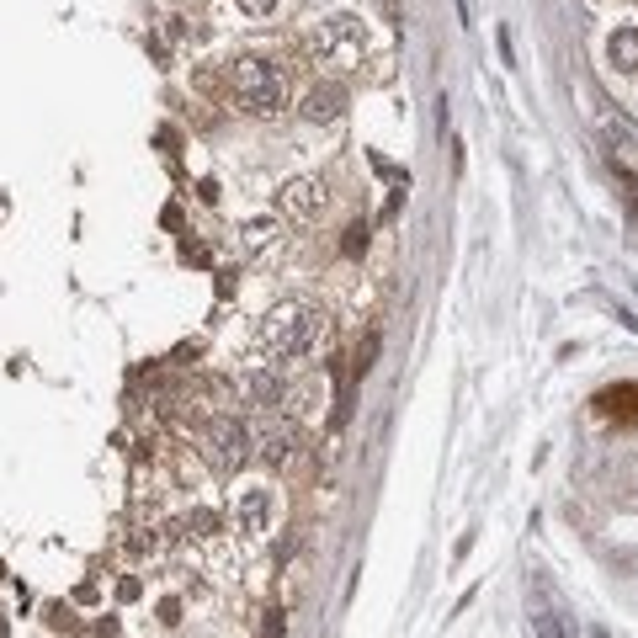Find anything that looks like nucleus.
Returning a JSON list of instances; mask_svg holds the SVG:
<instances>
[{
    "instance_id": "obj_8",
    "label": "nucleus",
    "mask_w": 638,
    "mask_h": 638,
    "mask_svg": "<svg viewBox=\"0 0 638 638\" xmlns=\"http://www.w3.org/2000/svg\"><path fill=\"white\" fill-rule=\"evenodd\" d=\"M240 394H245L256 410H277V405H282V394H288V383L277 378V367L256 362V367H250V373L240 378Z\"/></svg>"
},
{
    "instance_id": "obj_9",
    "label": "nucleus",
    "mask_w": 638,
    "mask_h": 638,
    "mask_svg": "<svg viewBox=\"0 0 638 638\" xmlns=\"http://www.w3.org/2000/svg\"><path fill=\"white\" fill-rule=\"evenodd\" d=\"M282 410H288V421H314V415L325 410V383H319V378L293 383V389L282 394Z\"/></svg>"
},
{
    "instance_id": "obj_15",
    "label": "nucleus",
    "mask_w": 638,
    "mask_h": 638,
    "mask_svg": "<svg viewBox=\"0 0 638 638\" xmlns=\"http://www.w3.org/2000/svg\"><path fill=\"white\" fill-rule=\"evenodd\" d=\"M373 351H378V335H367L362 351H357V362H351V373H367V367H373Z\"/></svg>"
},
{
    "instance_id": "obj_1",
    "label": "nucleus",
    "mask_w": 638,
    "mask_h": 638,
    "mask_svg": "<svg viewBox=\"0 0 638 638\" xmlns=\"http://www.w3.org/2000/svg\"><path fill=\"white\" fill-rule=\"evenodd\" d=\"M325 335H330L325 309L304 304V298H288V304H277V309L256 325V362H266V367L298 362V357H309V351L325 341Z\"/></svg>"
},
{
    "instance_id": "obj_12",
    "label": "nucleus",
    "mask_w": 638,
    "mask_h": 638,
    "mask_svg": "<svg viewBox=\"0 0 638 638\" xmlns=\"http://www.w3.org/2000/svg\"><path fill=\"white\" fill-rule=\"evenodd\" d=\"M607 54H612V64H617V70L638 75V27H617L612 38H607Z\"/></svg>"
},
{
    "instance_id": "obj_4",
    "label": "nucleus",
    "mask_w": 638,
    "mask_h": 638,
    "mask_svg": "<svg viewBox=\"0 0 638 638\" xmlns=\"http://www.w3.org/2000/svg\"><path fill=\"white\" fill-rule=\"evenodd\" d=\"M309 48L325 64H335V70H357L362 54H367V32L357 16H330V22H319V32L309 38Z\"/></svg>"
},
{
    "instance_id": "obj_13",
    "label": "nucleus",
    "mask_w": 638,
    "mask_h": 638,
    "mask_svg": "<svg viewBox=\"0 0 638 638\" xmlns=\"http://www.w3.org/2000/svg\"><path fill=\"white\" fill-rule=\"evenodd\" d=\"M527 628H532V638H575V628H569V617L559 607H532Z\"/></svg>"
},
{
    "instance_id": "obj_2",
    "label": "nucleus",
    "mask_w": 638,
    "mask_h": 638,
    "mask_svg": "<svg viewBox=\"0 0 638 638\" xmlns=\"http://www.w3.org/2000/svg\"><path fill=\"white\" fill-rule=\"evenodd\" d=\"M229 86H234V102H240L250 117H272L288 107V70L266 54H240L229 64Z\"/></svg>"
},
{
    "instance_id": "obj_17",
    "label": "nucleus",
    "mask_w": 638,
    "mask_h": 638,
    "mask_svg": "<svg viewBox=\"0 0 638 638\" xmlns=\"http://www.w3.org/2000/svg\"><path fill=\"white\" fill-rule=\"evenodd\" d=\"M0 638H11V628H6V617H0Z\"/></svg>"
},
{
    "instance_id": "obj_6",
    "label": "nucleus",
    "mask_w": 638,
    "mask_h": 638,
    "mask_svg": "<svg viewBox=\"0 0 638 638\" xmlns=\"http://www.w3.org/2000/svg\"><path fill=\"white\" fill-rule=\"evenodd\" d=\"M277 203H282V213H288V218L309 224V218L325 213V181H319V176H293L288 187L277 192Z\"/></svg>"
},
{
    "instance_id": "obj_14",
    "label": "nucleus",
    "mask_w": 638,
    "mask_h": 638,
    "mask_svg": "<svg viewBox=\"0 0 638 638\" xmlns=\"http://www.w3.org/2000/svg\"><path fill=\"white\" fill-rule=\"evenodd\" d=\"M341 250H346V256H362V250H367V224H351L346 240H341Z\"/></svg>"
},
{
    "instance_id": "obj_3",
    "label": "nucleus",
    "mask_w": 638,
    "mask_h": 638,
    "mask_svg": "<svg viewBox=\"0 0 638 638\" xmlns=\"http://www.w3.org/2000/svg\"><path fill=\"white\" fill-rule=\"evenodd\" d=\"M197 447H203L208 468H218V474H240V468L256 458V436H250V426L240 415H213L203 426V436H197Z\"/></svg>"
},
{
    "instance_id": "obj_7",
    "label": "nucleus",
    "mask_w": 638,
    "mask_h": 638,
    "mask_svg": "<svg viewBox=\"0 0 638 638\" xmlns=\"http://www.w3.org/2000/svg\"><path fill=\"white\" fill-rule=\"evenodd\" d=\"M309 117V123H335V117L346 112V86L341 80H314V86L304 91V107H298Z\"/></svg>"
},
{
    "instance_id": "obj_11",
    "label": "nucleus",
    "mask_w": 638,
    "mask_h": 638,
    "mask_svg": "<svg viewBox=\"0 0 638 638\" xmlns=\"http://www.w3.org/2000/svg\"><path fill=\"white\" fill-rule=\"evenodd\" d=\"M601 415H617V421H638V383H617V389L596 394Z\"/></svg>"
},
{
    "instance_id": "obj_10",
    "label": "nucleus",
    "mask_w": 638,
    "mask_h": 638,
    "mask_svg": "<svg viewBox=\"0 0 638 638\" xmlns=\"http://www.w3.org/2000/svg\"><path fill=\"white\" fill-rule=\"evenodd\" d=\"M293 452H298V421L266 426V436H261V458H266V463H272V468H288Z\"/></svg>"
},
{
    "instance_id": "obj_16",
    "label": "nucleus",
    "mask_w": 638,
    "mask_h": 638,
    "mask_svg": "<svg viewBox=\"0 0 638 638\" xmlns=\"http://www.w3.org/2000/svg\"><path fill=\"white\" fill-rule=\"evenodd\" d=\"M240 6H245L250 16H266V11H277V0H240Z\"/></svg>"
},
{
    "instance_id": "obj_5",
    "label": "nucleus",
    "mask_w": 638,
    "mask_h": 638,
    "mask_svg": "<svg viewBox=\"0 0 638 638\" xmlns=\"http://www.w3.org/2000/svg\"><path fill=\"white\" fill-rule=\"evenodd\" d=\"M229 522H234V532L240 537H261L266 527H272V490H240L229 500Z\"/></svg>"
}]
</instances>
